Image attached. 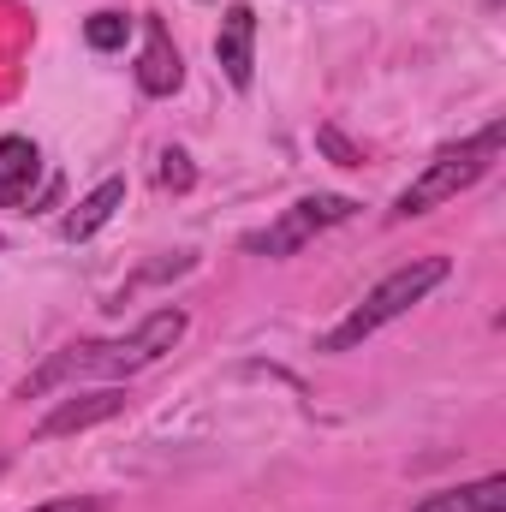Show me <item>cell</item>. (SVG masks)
<instances>
[{
	"label": "cell",
	"instance_id": "277c9868",
	"mask_svg": "<svg viewBox=\"0 0 506 512\" xmlns=\"http://www.w3.org/2000/svg\"><path fill=\"white\" fill-rule=\"evenodd\" d=\"M352 215H358L352 197H334V191H322V197H298L274 227L251 233L245 245H251L256 256H292V251H304L322 227H340V221H352Z\"/></svg>",
	"mask_w": 506,
	"mask_h": 512
},
{
	"label": "cell",
	"instance_id": "ba28073f",
	"mask_svg": "<svg viewBox=\"0 0 506 512\" xmlns=\"http://www.w3.org/2000/svg\"><path fill=\"white\" fill-rule=\"evenodd\" d=\"M126 203V179H102L66 221H60V239H72V245H84V239H96L108 221H114V209Z\"/></svg>",
	"mask_w": 506,
	"mask_h": 512
},
{
	"label": "cell",
	"instance_id": "8992f818",
	"mask_svg": "<svg viewBox=\"0 0 506 512\" xmlns=\"http://www.w3.org/2000/svg\"><path fill=\"white\" fill-rule=\"evenodd\" d=\"M215 60H221V72H227L233 90H251V78H256V12L245 0L227 6L221 36H215Z\"/></svg>",
	"mask_w": 506,
	"mask_h": 512
},
{
	"label": "cell",
	"instance_id": "6da1fadb",
	"mask_svg": "<svg viewBox=\"0 0 506 512\" xmlns=\"http://www.w3.org/2000/svg\"><path fill=\"white\" fill-rule=\"evenodd\" d=\"M506 143V126L501 120H489V126L477 131V137H465V143H453V149H441L405 191H399V203H393V221H417V215H429V209H441V203H453L459 191H471L489 167H495V155H501Z\"/></svg>",
	"mask_w": 506,
	"mask_h": 512
},
{
	"label": "cell",
	"instance_id": "8fae6325",
	"mask_svg": "<svg viewBox=\"0 0 506 512\" xmlns=\"http://www.w3.org/2000/svg\"><path fill=\"white\" fill-rule=\"evenodd\" d=\"M185 328H191V322H185V310H155V316H143V322H137V334H131L126 346L137 352V364H155V358H167V352L185 340Z\"/></svg>",
	"mask_w": 506,
	"mask_h": 512
},
{
	"label": "cell",
	"instance_id": "9c48e42d",
	"mask_svg": "<svg viewBox=\"0 0 506 512\" xmlns=\"http://www.w3.org/2000/svg\"><path fill=\"white\" fill-rule=\"evenodd\" d=\"M411 512H506V477H483V483H459V489H435Z\"/></svg>",
	"mask_w": 506,
	"mask_h": 512
},
{
	"label": "cell",
	"instance_id": "5bb4252c",
	"mask_svg": "<svg viewBox=\"0 0 506 512\" xmlns=\"http://www.w3.org/2000/svg\"><path fill=\"white\" fill-rule=\"evenodd\" d=\"M155 179H161L167 191H191V185H197V167H191V155H185V149H161Z\"/></svg>",
	"mask_w": 506,
	"mask_h": 512
},
{
	"label": "cell",
	"instance_id": "52a82bcc",
	"mask_svg": "<svg viewBox=\"0 0 506 512\" xmlns=\"http://www.w3.org/2000/svg\"><path fill=\"white\" fill-rule=\"evenodd\" d=\"M179 84H185L179 48H173L167 24H161V18H149V24H143V60H137V90H143V96H173Z\"/></svg>",
	"mask_w": 506,
	"mask_h": 512
},
{
	"label": "cell",
	"instance_id": "7a4b0ae2",
	"mask_svg": "<svg viewBox=\"0 0 506 512\" xmlns=\"http://www.w3.org/2000/svg\"><path fill=\"white\" fill-rule=\"evenodd\" d=\"M447 274H453V262H447V256H411L405 268H393L376 292H370V298H364V304H358V310H352V316L328 334V340H322V352H358L376 328L399 322L411 304H423V298H429Z\"/></svg>",
	"mask_w": 506,
	"mask_h": 512
},
{
	"label": "cell",
	"instance_id": "4fadbf2b",
	"mask_svg": "<svg viewBox=\"0 0 506 512\" xmlns=\"http://www.w3.org/2000/svg\"><path fill=\"white\" fill-rule=\"evenodd\" d=\"M316 149H322L328 161H340V167H364V149H358L340 126H316Z\"/></svg>",
	"mask_w": 506,
	"mask_h": 512
},
{
	"label": "cell",
	"instance_id": "3957f363",
	"mask_svg": "<svg viewBox=\"0 0 506 512\" xmlns=\"http://www.w3.org/2000/svg\"><path fill=\"white\" fill-rule=\"evenodd\" d=\"M131 370H143V364H137V352H131L126 340H72V346H60L36 376H24L18 399H42V393H54V387H66V382H84V376L120 382Z\"/></svg>",
	"mask_w": 506,
	"mask_h": 512
},
{
	"label": "cell",
	"instance_id": "9a60e30c",
	"mask_svg": "<svg viewBox=\"0 0 506 512\" xmlns=\"http://www.w3.org/2000/svg\"><path fill=\"white\" fill-rule=\"evenodd\" d=\"M36 512H108L96 495H78V501H48V507H36Z\"/></svg>",
	"mask_w": 506,
	"mask_h": 512
},
{
	"label": "cell",
	"instance_id": "7c38bea8",
	"mask_svg": "<svg viewBox=\"0 0 506 512\" xmlns=\"http://www.w3.org/2000/svg\"><path fill=\"white\" fill-rule=\"evenodd\" d=\"M126 30H131V18H120V12H96V18L84 24V42H90L96 54H114V48H126Z\"/></svg>",
	"mask_w": 506,
	"mask_h": 512
},
{
	"label": "cell",
	"instance_id": "30bf717a",
	"mask_svg": "<svg viewBox=\"0 0 506 512\" xmlns=\"http://www.w3.org/2000/svg\"><path fill=\"white\" fill-rule=\"evenodd\" d=\"M36 167H42V155H36L30 137H0V203H6V209L30 203Z\"/></svg>",
	"mask_w": 506,
	"mask_h": 512
},
{
	"label": "cell",
	"instance_id": "5b68a950",
	"mask_svg": "<svg viewBox=\"0 0 506 512\" xmlns=\"http://www.w3.org/2000/svg\"><path fill=\"white\" fill-rule=\"evenodd\" d=\"M120 411H126V387L120 382L96 387V393H72V399H60V405L36 423V441H60V435L96 429V423H108V417H120Z\"/></svg>",
	"mask_w": 506,
	"mask_h": 512
}]
</instances>
